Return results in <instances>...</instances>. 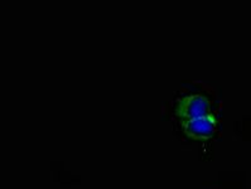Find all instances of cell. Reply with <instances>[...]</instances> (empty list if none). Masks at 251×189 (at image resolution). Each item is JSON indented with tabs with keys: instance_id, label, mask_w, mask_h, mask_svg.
Returning <instances> with one entry per match:
<instances>
[{
	"instance_id": "7a4b0ae2",
	"label": "cell",
	"mask_w": 251,
	"mask_h": 189,
	"mask_svg": "<svg viewBox=\"0 0 251 189\" xmlns=\"http://www.w3.org/2000/svg\"><path fill=\"white\" fill-rule=\"evenodd\" d=\"M219 127V118L215 114L182 121V129L193 140L211 139Z\"/></svg>"
},
{
	"instance_id": "6da1fadb",
	"label": "cell",
	"mask_w": 251,
	"mask_h": 189,
	"mask_svg": "<svg viewBox=\"0 0 251 189\" xmlns=\"http://www.w3.org/2000/svg\"><path fill=\"white\" fill-rule=\"evenodd\" d=\"M211 106H212V100L207 94H191L178 98L175 106V114L178 118L186 121L191 118L212 114Z\"/></svg>"
}]
</instances>
